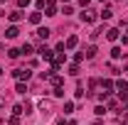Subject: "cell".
<instances>
[{"instance_id":"cell-1","label":"cell","mask_w":128,"mask_h":125,"mask_svg":"<svg viewBox=\"0 0 128 125\" xmlns=\"http://www.w3.org/2000/svg\"><path fill=\"white\" fill-rule=\"evenodd\" d=\"M12 76H15L17 81H22V78L27 81V78L32 76V71H30V69H15V71H12Z\"/></svg>"},{"instance_id":"cell-11","label":"cell","mask_w":128,"mask_h":125,"mask_svg":"<svg viewBox=\"0 0 128 125\" xmlns=\"http://www.w3.org/2000/svg\"><path fill=\"white\" fill-rule=\"evenodd\" d=\"M40 20H42V15H40V12H32V15H30V22H32V25H37Z\"/></svg>"},{"instance_id":"cell-16","label":"cell","mask_w":128,"mask_h":125,"mask_svg":"<svg viewBox=\"0 0 128 125\" xmlns=\"http://www.w3.org/2000/svg\"><path fill=\"white\" fill-rule=\"evenodd\" d=\"M72 110H74V103H72V101H69V103H64V113H72Z\"/></svg>"},{"instance_id":"cell-5","label":"cell","mask_w":128,"mask_h":125,"mask_svg":"<svg viewBox=\"0 0 128 125\" xmlns=\"http://www.w3.org/2000/svg\"><path fill=\"white\" fill-rule=\"evenodd\" d=\"M40 110L42 113H49L52 110V101H40Z\"/></svg>"},{"instance_id":"cell-6","label":"cell","mask_w":128,"mask_h":125,"mask_svg":"<svg viewBox=\"0 0 128 125\" xmlns=\"http://www.w3.org/2000/svg\"><path fill=\"white\" fill-rule=\"evenodd\" d=\"M81 20H84V22H94V12H91V10L81 12Z\"/></svg>"},{"instance_id":"cell-4","label":"cell","mask_w":128,"mask_h":125,"mask_svg":"<svg viewBox=\"0 0 128 125\" xmlns=\"http://www.w3.org/2000/svg\"><path fill=\"white\" fill-rule=\"evenodd\" d=\"M17 34H20V30H17V27H8V32H5V37H8V39H15Z\"/></svg>"},{"instance_id":"cell-13","label":"cell","mask_w":128,"mask_h":125,"mask_svg":"<svg viewBox=\"0 0 128 125\" xmlns=\"http://www.w3.org/2000/svg\"><path fill=\"white\" fill-rule=\"evenodd\" d=\"M121 54H123V52H121V49H118V47H113V49H111V57H113V59H118Z\"/></svg>"},{"instance_id":"cell-17","label":"cell","mask_w":128,"mask_h":125,"mask_svg":"<svg viewBox=\"0 0 128 125\" xmlns=\"http://www.w3.org/2000/svg\"><path fill=\"white\" fill-rule=\"evenodd\" d=\"M20 17H22V12H10V20H12V22H17Z\"/></svg>"},{"instance_id":"cell-12","label":"cell","mask_w":128,"mask_h":125,"mask_svg":"<svg viewBox=\"0 0 128 125\" xmlns=\"http://www.w3.org/2000/svg\"><path fill=\"white\" fill-rule=\"evenodd\" d=\"M104 88H106V93L113 88V81H111V78H106V81H104Z\"/></svg>"},{"instance_id":"cell-15","label":"cell","mask_w":128,"mask_h":125,"mask_svg":"<svg viewBox=\"0 0 128 125\" xmlns=\"http://www.w3.org/2000/svg\"><path fill=\"white\" fill-rule=\"evenodd\" d=\"M15 91H17V93H25V91H27V86H25V83H17Z\"/></svg>"},{"instance_id":"cell-22","label":"cell","mask_w":128,"mask_h":125,"mask_svg":"<svg viewBox=\"0 0 128 125\" xmlns=\"http://www.w3.org/2000/svg\"><path fill=\"white\" fill-rule=\"evenodd\" d=\"M0 74H2V66H0Z\"/></svg>"},{"instance_id":"cell-10","label":"cell","mask_w":128,"mask_h":125,"mask_svg":"<svg viewBox=\"0 0 128 125\" xmlns=\"http://www.w3.org/2000/svg\"><path fill=\"white\" fill-rule=\"evenodd\" d=\"M96 52H98L96 47H89V49H86V59H94V57H96Z\"/></svg>"},{"instance_id":"cell-7","label":"cell","mask_w":128,"mask_h":125,"mask_svg":"<svg viewBox=\"0 0 128 125\" xmlns=\"http://www.w3.org/2000/svg\"><path fill=\"white\" fill-rule=\"evenodd\" d=\"M106 37H108L111 42H116V39H118V30H106Z\"/></svg>"},{"instance_id":"cell-21","label":"cell","mask_w":128,"mask_h":125,"mask_svg":"<svg viewBox=\"0 0 128 125\" xmlns=\"http://www.w3.org/2000/svg\"><path fill=\"white\" fill-rule=\"evenodd\" d=\"M20 5H30V0H20Z\"/></svg>"},{"instance_id":"cell-3","label":"cell","mask_w":128,"mask_h":125,"mask_svg":"<svg viewBox=\"0 0 128 125\" xmlns=\"http://www.w3.org/2000/svg\"><path fill=\"white\" fill-rule=\"evenodd\" d=\"M49 34H52V30H49V27H40V30L34 32V37H37V39H47Z\"/></svg>"},{"instance_id":"cell-23","label":"cell","mask_w":128,"mask_h":125,"mask_svg":"<svg viewBox=\"0 0 128 125\" xmlns=\"http://www.w3.org/2000/svg\"><path fill=\"white\" fill-rule=\"evenodd\" d=\"M101 2H104V0H101Z\"/></svg>"},{"instance_id":"cell-20","label":"cell","mask_w":128,"mask_h":125,"mask_svg":"<svg viewBox=\"0 0 128 125\" xmlns=\"http://www.w3.org/2000/svg\"><path fill=\"white\" fill-rule=\"evenodd\" d=\"M123 44H128V30H126V37H123Z\"/></svg>"},{"instance_id":"cell-2","label":"cell","mask_w":128,"mask_h":125,"mask_svg":"<svg viewBox=\"0 0 128 125\" xmlns=\"http://www.w3.org/2000/svg\"><path fill=\"white\" fill-rule=\"evenodd\" d=\"M40 57H42V59H47V62H52V59H54V52L47 49V47H40Z\"/></svg>"},{"instance_id":"cell-18","label":"cell","mask_w":128,"mask_h":125,"mask_svg":"<svg viewBox=\"0 0 128 125\" xmlns=\"http://www.w3.org/2000/svg\"><path fill=\"white\" fill-rule=\"evenodd\" d=\"M20 54H22V52H20V49H10V57H12V59H17V57H20Z\"/></svg>"},{"instance_id":"cell-9","label":"cell","mask_w":128,"mask_h":125,"mask_svg":"<svg viewBox=\"0 0 128 125\" xmlns=\"http://www.w3.org/2000/svg\"><path fill=\"white\" fill-rule=\"evenodd\" d=\"M116 86H118V91H121V93H128V81H118Z\"/></svg>"},{"instance_id":"cell-8","label":"cell","mask_w":128,"mask_h":125,"mask_svg":"<svg viewBox=\"0 0 128 125\" xmlns=\"http://www.w3.org/2000/svg\"><path fill=\"white\" fill-rule=\"evenodd\" d=\"M76 42H79V39H76V37H69V39H66V44H64V47H66V49H74V47H76Z\"/></svg>"},{"instance_id":"cell-14","label":"cell","mask_w":128,"mask_h":125,"mask_svg":"<svg viewBox=\"0 0 128 125\" xmlns=\"http://www.w3.org/2000/svg\"><path fill=\"white\" fill-rule=\"evenodd\" d=\"M69 74H72V76H76V74H79V66H76V64H72V66H69Z\"/></svg>"},{"instance_id":"cell-19","label":"cell","mask_w":128,"mask_h":125,"mask_svg":"<svg viewBox=\"0 0 128 125\" xmlns=\"http://www.w3.org/2000/svg\"><path fill=\"white\" fill-rule=\"evenodd\" d=\"M94 113H96V115H104V113H106V108H104V106H96Z\"/></svg>"}]
</instances>
